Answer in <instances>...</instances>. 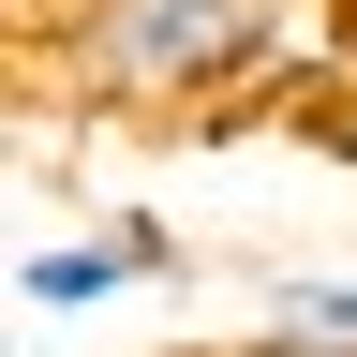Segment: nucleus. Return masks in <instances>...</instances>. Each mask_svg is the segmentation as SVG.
<instances>
[{
	"label": "nucleus",
	"instance_id": "obj_1",
	"mask_svg": "<svg viewBox=\"0 0 357 357\" xmlns=\"http://www.w3.org/2000/svg\"><path fill=\"white\" fill-rule=\"evenodd\" d=\"M45 60L105 119L238 134L268 105H312L328 15H312V0H45Z\"/></svg>",
	"mask_w": 357,
	"mask_h": 357
},
{
	"label": "nucleus",
	"instance_id": "obj_3",
	"mask_svg": "<svg viewBox=\"0 0 357 357\" xmlns=\"http://www.w3.org/2000/svg\"><path fill=\"white\" fill-rule=\"evenodd\" d=\"M105 298H134L119 253H105V223H75V238H45V253L15 268V312H45V328H60V312H105Z\"/></svg>",
	"mask_w": 357,
	"mask_h": 357
},
{
	"label": "nucleus",
	"instance_id": "obj_2",
	"mask_svg": "<svg viewBox=\"0 0 357 357\" xmlns=\"http://www.w3.org/2000/svg\"><path fill=\"white\" fill-rule=\"evenodd\" d=\"M253 357H357V268H268Z\"/></svg>",
	"mask_w": 357,
	"mask_h": 357
},
{
	"label": "nucleus",
	"instance_id": "obj_4",
	"mask_svg": "<svg viewBox=\"0 0 357 357\" xmlns=\"http://www.w3.org/2000/svg\"><path fill=\"white\" fill-rule=\"evenodd\" d=\"M105 253H119V283H178V268H194L164 208H105Z\"/></svg>",
	"mask_w": 357,
	"mask_h": 357
}]
</instances>
